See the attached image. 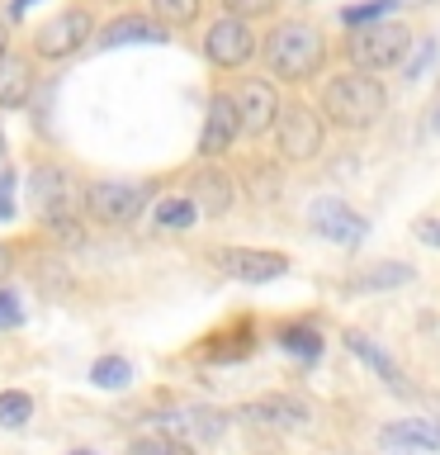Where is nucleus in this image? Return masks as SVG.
<instances>
[{
	"instance_id": "obj_1",
	"label": "nucleus",
	"mask_w": 440,
	"mask_h": 455,
	"mask_svg": "<svg viewBox=\"0 0 440 455\" xmlns=\"http://www.w3.org/2000/svg\"><path fill=\"white\" fill-rule=\"evenodd\" d=\"M326 57H332V43H326V34L312 20H279L261 38V67L279 85L318 81L326 71Z\"/></svg>"
},
{
	"instance_id": "obj_2",
	"label": "nucleus",
	"mask_w": 440,
	"mask_h": 455,
	"mask_svg": "<svg viewBox=\"0 0 440 455\" xmlns=\"http://www.w3.org/2000/svg\"><path fill=\"white\" fill-rule=\"evenodd\" d=\"M322 119L341 128V133H369L383 109H389V85H383L374 71H332V76L322 81V100H318Z\"/></svg>"
},
{
	"instance_id": "obj_3",
	"label": "nucleus",
	"mask_w": 440,
	"mask_h": 455,
	"mask_svg": "<svg viewBox=\"0 0 440 455\" xmlns=\"http://www.w3.org/2000/svg\"><path fill=\"white\" fill-rule=\"evenodd\" d=\"M24 185H28V204H34L38 223L57 237L76 242L81 219H85V185L71 176L62 162H34Z\"/></svg>"
},
{
	"instance_id": "obj_4",
	"label": "nucleus",
	"mask_w": 440,
	"mask_h": 455,
	"mask_svg": "<svg viewBox=\"0 0 440 455\" xmlns=\"http://www.w3.org/2000/svg\"><path fill=\"white\" fill-rule=\"evenodd\" d=\"M412 48H417V34H412V24L403 20H383V24H369V28H350L346 43H341V52H346V62L355 71H403Z\"/></svg>"
},
{
	"instance_id": "obj_5",
	"label": "nucleus",
	"mask_w": 440,
	"mask_h": 455,
	"mask_svg": "<svg viewBox=\"0 0 440 455\" xmlns=\"http://www.w3.org/2000/svg\"><path fill=\"white\" fill-rule=\"evenodd\" d=\"M156 185L152 180H90L85 185V219L99 228H133L152 213Z\"/></svg>"
},
{
	"instance_id": "obj_6",
	"label": "nucleus",
	"mask_w": 440,
	"mask_h": 455,
	"mask_svg": "<svg viewBox=\"0 0 440 455\" xmlns=\"http://www.w3.org/2000/svg\"><path fill=\"white\" fill-rule=\"evenodd\" d=\"M326 124L318 105H308V100H284L279 109V124H275V156L289 166H303V162H318L326 152Z\"/></svg>"
},
{
	"instance_id": "obj_7",
	"label": "nucleus",
	"mask_w": 440,
	"mask_h": 455,
	"mask_svg": "<svg viewBox=\"0 0 440 455\" xmlns=\"http://www.w3.org/2000/svg\"><path fill=\"white\" fill-rule=\"evenodd\" d=\"M95 38H99L95 14L85 5H67V10H57L52 20H43L34 28L28 48H34L38 62H71V57H81L85 48H95Z\"/></svg>"
},
{
	"instance_id": "obj_8",
	"label": "nucleus",
	"mask_w": 440,
	"mask_h": 455,
	"mask_svg": "<svg viewBox=\"0 0 440 455\" xmlns=\"http://www.w3.org/2000/svg\"><path fill=\"white\" fill-rule=\"evenodd\" d=\"M261 38L265 34H255L251 20H241V14H218V20L204 28V57H208L213 71H241L261 57Z\"/></svg>"
},
{
	"instance_id": "obj_9",
	"label": "nucleus",
	"mask_w": 440,
	"mask_h": 455,
	"mask_svg": "<svg viewBox=\"0 0 440 455\" xmlns=\"http://www.w3.org/2000/svg\"><path fill=\"white\" fill-rule=\"evenodd\" d=\"M208 266L241 284H270L289 275L294 261L284 251H265V247H208Z\"/></svg>"
},
{
	"instance_id": "obj_10",
	"label": "nucleus",
	"mask_w": 440,
	"mask_h": 455,
	"mask_svg": "<svg viewBox=\"0 0 440 455\" xmlns=\"http://www.w3.org/2000/svg\"><path fill=\"white\" fill-rule=\"evenodd\" d=\"M241 133V109H237V95L232 91H213L208 95V109H204V128H199V162H218L237 148Z\"/></svg>"
},
{
	"instance_id": "obj_11",
	"label": "nucleus",
	"mask_w": 440,
	"mask_h": 455,
	"mask_svg": "<svg viewBox=\"0 0 440 455\" xmlns=\"http://www.w3.org/2000/svg\"><path fill=\"white\" fill-rule=\"evenodd\" d=\"M232 95H237V109H241V133H247V138H270V133H275L279 109H284L279 81H270V76H247Z\"/></svg>"
},
{
	"instance_id": "obj_12",
	"label": "nucleus",
	"mask_w": 440,
	"mask_h": 455,
	"mask_svg": "<svg viewBox=\"0 0 440 455\" xmlns=\"http://www.w3.org/2000/svg\"><path fill=\"white\" fill-rule=\"evenodd\" d=\"M308 223H312V233H318L322 242H332V247H360L365 233H369L365 213H355L346 199H336V195L312 199V204H308Z\"/></svg>"
},
{
	"instance_id": "obj_13",
	"label": "nucleus",
	"mask_w": 440,
	"mask_h": 455,
	"mask_svg": "<svg viewBox=\"0 0 440 455\" xmlns=\"http://www.w3.org/2000/svg\"><path fill=\"white\" fill-rule=\"evenodd\" d=\"M180 195H190L204 219H227V213L237 209V180L227 176L223 166H213V162H199L190 176H185Z\"/></svg>"
},
{
	"instance_id": "obj_14",
	"label": "nucleus",
	"mask_w": 440,
	"mask_h": 455,
	"mask_svg": "<svg viewBox=\"0 0 440 455\" xmlns=\"http://www.w3.org/2000/svg\"><path fill=\"white\" fill-rule=\"evenodd\" d=\"M241 422H255V427H270V432H303L312 408L303 403V398L294 394H265V398H251V403L237 408Z\"/></svg>"
},
{
	"instance_id": "obj_15",
	"label": "nucleus",
	"mask_w": 440,
	"mask_h": 455,
	"mask_svg": "<svg viewBox=\"0 0 440 455\" xmlns=\"http://www.w3.org/2000/svg\"><path fill=\"white\" fill-rule=\"evenodd\" d=\"M341 341H346V351H350L360 365H369V370H374V375H379L383 384H389L393 394H412V384H407V370L397 365V355H393L389 347H379V341L369 337V332H360V327H346V337H341Z\"/></svg>"
},
{
	"instance_id": "obj_16",
	"label": "nucleus",
	"mask_w": 440,
	"mask_h": 455,
	"mask_svg": "<svg viewBox=\"0 0 440 455\" xmlns=\"http://www.w3.org/2000/svg\"><path fill=\"white\" fill-rule=\"evenodd\" d=\"M379 446L389 451H426L440 455V418H403L379 427Z\"/></svg>"
},
{
	"instance_id": "obj_17",
	"label": "nucleus",
	"mask_w": 440,
	"mask_h": 455,
	"mask_svg": "<svg viewBox=\"0 0 440 455\" xmlns=\"http://www.w3.org/2000/svg\"><path fill=\"white\" fill-rule=\"evenodd\" d=\"M128 43H170V28L156 24L152 14H119V20H109L99 28L95 48L109 52V48H128Z\"/></svg>"
},
{
	"instance_id": "obj_18",
	"label": "nucleus",
	"mask_w": 440,
	"mask_h": 455,
	"mask_svg": "<svg viewBox=\"0 0 440 455\" xmlns=\"http://www.w3.org/2000/svg\"><path fill=\"white\" fill-rule=\"evenodd\" d=\"M275 347L289 355V361H298V365H318L326 355V337H322V327L312 318H289V323L275 327Z\"/></svg>"
},
{
	"instance_id": "obj_19",
	"label": "nucleus",
	"mask_w": 440,
	"mask_h": 455,
	"mask_svg": "<svg viewBox=\"0 0 440 455\" xmlns=\"http://www.w3.org/2000/svg\"><path fill=\"white\" fill-rule=\"evenodd\" d=\"M38 85V62L28 52H5L0 62V109H24Z\"/></svg>"
},
{
	"instance_id": "obj_20",
	"label": "nucleus",
	"mask_w": 440,
	"mask_h": 455,
	"mask_svg": "<svg viewBox=\"0 0 440 455\" xmlns=\"http://www.w3.org/2000/svg\"><path fill=\"white\" fill-rule=\"evenodd\" d=\"M412 280H417V266H407V261H379V266L360 270V275H350L346 290H355V294H383V290H403V284H412Z\"/></svg>"
},
{
	"instance_id": "obj_21",
	"label": "nucleus",
	"mask_w": 440,
	"mask_h": 455,
	"mask_svg": "<svg viewBox=\"0 0 440 455\" xmlns=\"http://www.w3.org/2000/svg\"><path fill=\"white\" fill-rule=\"evenodd\" d=\"M199 204L190 195H166V199H156L152 204V228L156 233H190V228H199Z\"/></svg>"
},
{
	"instance_id": "obj_22",
	"label": "nucleus",
	"mask_w": 440,
	"mask_h": 455,
	"mask_svg": "<svg viewBox=\"0 0 440 455\" xmlns=\"http://www.w3.org/2000/svg\"><path fill=\"white\" fill-rule=\"evenodd\" d=\"M90 389H99V394H123L128 384H133V361L128 355H119V351H109V355H95L90 361Z\"/></svg>"
},
{
	"instance_id": "obj_23",
	"label": "nucleus",
	"mask_w": 440,
	"mask_h": 455,
	"mask_svg": "<svg viewBox=\"0 0 440 455\" xmlns=\"http://www.w3.org/2000/svg\"><path fill=\"white\" fill-rule=\"evenodd\" d=\"M147 10L166 28H194L199 14H204V0H147Z\"/></svg>"
},
{
	"instance_id": "obj_24",
	"label": "nucleus",
	"mask_w": 440,
	"mask_h": 455,
	"mask_svg": "<svg viewBox=\"0 0 440 455\" xmlns=\"http://www.w3.org/2000/svg\"><path fill=\"white\" fill-rule=\"evenodd\" d=\"M34 422V394L28 389H0V427L5 432H24Z\"/></svg>"
},
{
	"instance_id": "obj_25",
	"label": "nucleus",
	"mask_w": 440,
	"mask_h": 455,
	"mask_svg": "<svg viewBox=\"0 0 440 455\" xmlns=\"http://www.w3.org/2000/svg\"><path fill=\"white\" fill-rule=\"evenodd\" d=\"M128 455H194V446H190V441L166 436V432H147V436L128 441Z\"/></svg>"
},
{
	"instance_id": "obj_26",
	"label": "nucleus",
	"mask_w": 440,
	"mask_h": 455,
	"mask_svg": "<svg viewBox=\"0 0 440 455\" xmlns=\"http://www.w3.org/2000/svg\"><path fill=\"white\" fill-rule=\"evenodd\" d=\"M393 10H397V0H365V5L341 10V24H346V28H369V24L393 20Z\"/></svg>"
},
{
	"instance_id": "obj_27",
	"label": "nucleus",
	"mask_w": 440,
	"mask_h": 455,
	"mask_svg": "<svg viewBox=\"0 0 440 455\" xmlns=\"http://www.w3.org/2000/svg\"><path fill=\"white\" fill-rule=\"evenodd\" d=\"M426 67H436V38H417V48H412L407 67H403V81L417 85V81L426 76Z\"/></svg>"
},
{
	"instance_id": "obj_28",
	"label": "nucleus",
	"mask_w": 440,
	"mask_h": 455,
	"mask_svg": "<svg viewBox=\"0 0 440 455\" xmlns=\"http://www.w3.org/2000/svg\"><path fill=\"white\" fill-rule=\"evenodd\" d=\"M223 5V14H241V20H270V14H275L284 0H218Z\"/></svg>"
},
{
	"instance_id": "obj_29",
	"label": "nucleus",
	"mask_w": 440,
	"mask_h": 455,
	"mask_svg": "<svg viewBox=\"0 0 440 455\" xmlns=\"http://www.w3.org/2000/svg\"><path fill=\"white\" fill-rule=\"evenodd\" d=\"M20 323H24L20 294H14L10 284H0V332H10V327H20Z\"/></svg>"
},
{
	"instance_id": "obj_30",
	"label": "nucleus",
	"mask_w": 440,
	"mask_h": 455,
	"mask_svg": "<svg viewBox=\"0 0 440 455\" xmlns=\"http://www.w3.org/2000/svg\"><path fill=\"white\" fill-rule=\"evenodd\" d=\"M14 219V171H0V223Z\"/></svg>"
},
{
	"instance_id": "obj_31",
	"label": "nucleus",
	"mask_w": 440,
	"mask_h": 455,
	"mask_svg": "<svg viewBox=\"0 0 440 455\" xmlns=\"http://www.w3.org/2000/svg\"><path fill=\"white\" fill-rule=\"evenodd\" d=\"M417 237L426 242V247H440V223H421V228H417Z\"/></svg>"
},
{
	"instance_id": "obj_32",
	"label": "nucleus",
	"mask_w": 440,
	"mask_h": 455,
	"mask_svg": "<svg viewBox=\"0 0 440 455\" xmlns=\"http://www.w3.org/2000/svg\"><path fill=\"white\" fill-rule=\"evenodd\" d=\"M28 5H34V0H10V5H5V20H10V24H20Z\"/></svg>"
},
{
	"instance_id": "obj_33",
	"label": "nucleus",
	"mask_w": 440,
	"mask_h": 455,
	"mask_svg": "<svg viewBox=\"0 0 440 455\" xmlns=\"http://www.w3.org/2000/svg\"><path fill=\"white\" fill-rule=\"evenodd\" d=\"M14 270V251L5 247V242H0V284H5V275Z\"/></svg>"
},
{
	"instance_id": "obj_34",
	"label": "nucleus",
	"mask_w": 440,
	"mask_h": 455,
	"mask_svg": "<svg viewBox=\"0 0 440 455\" xmlns=\"http://www.w3.org/2000/svg\"><path fill=\"white\" fill-rule=\"evenodd\" d=\"M5 52H10V20L0 14V62H5Z\"/></svg>"
},
{
	"instance_id": "obj_35",
	"label": "nucleus",
	"mask_w": 440,
	"mask_h": 455,
	"mask_svg": "<svg viewBox=\"0 0 440 455\" xmlns=\"http://www.w3.org/2000/svg\"><path fill=\"white\" fill-rule=\"evenodd\" d=\"M397 5H407V10H426V5H436V0H397Z\"/></svg>"
},
{
	"instance_id": "obj_36",
	"label": "nucleus",
	"mask_w": 440,
	"mask_h": 455,
	"mask_svg": "<svg viewBox=\"0 0 440 455\" xmlns=\"http://www.w3.org/2000/svg\"><path fill=\"white\" fill-rule=\"evenodd\" d=\"M67 455H99V451H85V446H81V451H67Z\"/></svg>"
},
{
	"instance_id": "obj_37",
	"label": "nucleus",
	"mask_w": 440,
	"mask_h": 455,
	"mask_svg": "<svg viewBox=\"0 0 440 455\" xmlns=\"http://www.w3.org/2000/svg\"><path fill=\"white\" fill-rule=\"evenodd\" d=\"M0 156H5V128H0Z\"/></svg>"
},
{
	"instance_id": "obj_38",
	"label": "nucleus",
	"mask_w": 440,
	"mask_h": 455,
	"mask_svg": "<svg viewBox=\"0 0 440 455\" xmlns=\"http://www.w3.org/2000/svg\"><path fill=\"white\" fill-rule=\"evenodd\" d=\"M303 5H312V0H303Z\"/></svg>"
}]
</instances>
